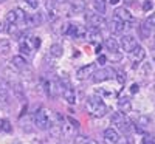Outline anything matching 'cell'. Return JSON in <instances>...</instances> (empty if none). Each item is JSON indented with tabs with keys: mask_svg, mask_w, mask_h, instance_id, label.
I'll list each match as a JSON object with an SVG mask.
<instances>
[{
	"mask_svg": "<svg viewBox=\"0 0 155 144\" xmlns=\"http://www.w3.org/2000/svg\"><path fill=\"white\" fill-rule=\"evenodd\" d=\"M101 48H102V45H98V47H96V50H95V51H96V53H98V54L101 53Z\"/></svg>",
	"mask_w": 155,
	"mask_h": 144,
	"instance_id": "ee69618b",
	"label": "cell"
},
{
	"mask_svg": "<svg viewBox=\"0 0 155 144\" xmlns=\"http://www.w3.org/2000/svg\"><path fill=\"white\" fill-rule=\"evenodd\" d=\"M2 2H6V0H0V3H2Z\"/></svg>",
	"mask_w": 155,
	"mask_h": 144,
	"instance_id": "681fc988",
	"label": "cell"
},
{
	"mask_svg": "<svg viewBox=\"0 0 155 144\" xmlns=\"http://www.w3.org/2000/svg\"><path fill=\"white\" fill-rule=\"evenodd\" d=\"M130 57H132V62H134V67L137 68V65H138L140 62L144 61V57H146V50L141 47V45H137V47L134 48V51L130 53Z\"/></svg>",
	"mask_w": 155,
	"mask_h": 144,
	"instance_id": "30bf717a",
	"label": "cell"
},
{
	"mask_svg": "<svg viewBox=\"0 0 155 144\" xmlns=\"http://www.w3.org/2000/svg\"><path fill=\"white\" fill-rule=\"evenodd\" d=\"M25 19H27V14H25V11L20 9V8L11 9V11L6 12V22L8 23H23Z\"/></svg>",
	"mask_w": 155,
	"mask_h": 144,
	"instance_id": "8992f818",
	"label": "cell"
},
{
	"mask_svg": "<svg viewBox=\"0 0 155 144\" xmlns=\"http://www.w3.org/2000/svg\"><path fill=\"white\" fill-rule=\"evenodd\" d=\"M88 144H99V142L95 141V139H88Z\"/></svg>",
	"mask_w": 155,
	"mask_h": 144,
	"instance_id": "f6af8a7d",
	"label": "cell"
},
{
	"mask_svg": "<svg viewBox=\"0 0 155 144\" xmlns=\"http://www.w3.org/2000/svg\"><path fill=\"white\" fill-rule=\"evenodd\" d=\"M50 56H53V57H61L62 54H64V48H62V45H59V44H53L50 47Z\"/></svg>",
	"mask_w": 155,
	"mask_h": 144,
	"instance_id": "603a6c76",
	"label": "cell"
},
{
	"mask_svg": "<svg viewBox=\"0 0 155 144\" xmlns=\"http://www.w3.org/2000/svg\"><path fill=\"white\" fill-rule=\"evenodd\" d=\"M110 123H112L113 126H116V129L123 130L124 133H129V132L132 130V123L129 121V119H126V116H124L121 112H115V113H112Z\"/></svg>",
	"mask_w": 155,
	"mask_h": 144,
	"instance_id": "3957f363",
	"label": "cell"
},
{
	"mask_svg": "<svg viewBox=\"0 0 155 144\" xmlns=\"http://www.w3.org/2000/svg\"><path fill=\"white\" fill-rule=\"evenodd\" d=\"M116 81H118V84H121V85H124L126 84V81H127V76H126V73L124 71H120V73H116Z\"/></svg>",
	"mask_w": 155,
	"mask_h": 144,
	"instance_id": "d6a6232c",
	"label": "cell"
},
{
	"mask_svg": "<svg viewBox=\"0 0 155 144\" xmlns=\"http://www.w3.org/2000/svg\"><path fill=\"white\" fill-rule=\"evenodd\" d=\"M137 45H138V44H137V39H135L132 34H124V36L121 37V47H123V50L126 51V53H132L134 48H135Z\"/></svg>",
	"mask_w": 155,
	"mask_h": 144,
	"instance_id": "ba28073f",
	"label": "cell"
},
{
	"mask_svg": "<svg viewBox=\"0 0 155 144\" xmlns=\"http://www.w3.org/2000/svg\"><path fill=\"white\" fill-rule=\"evenodd\" d=\"M153 57H155V50H153Z\"/></svg>",
	"mask_w": 155,
	"mask_h": 144,
	"instance_id": "f907efd6",
	"label": "cell"
},
{
	"mask_svg": "<svg viewBox=\"0 0 155 144\" xmlns=\"http://www.w3.org/2000/svg\"><path fill=\"white\" fill-rule=\"evenodd\" d=\"M138 91H140V85L138 84H132L130 85V93L135 95V93H138Z\"/></svg>",
	"mask_w": 155,
	"mask_h": 144,
	"instance_id": "60d3db41",
	"label": "cell"
},
{
	"mask_svg": "<svg viewBox=\"0 0 155 144\" xmlns=\"http://www.w3.org/2000/svg\"><path fill=\"white\" fill-rule=\"evenodd\" d=\"M85 19L90 23V27L98 28V30L99 28H104L106 25H107V20L104 19V16H102V14H99V12H87Z\"/></svg>",
	"mask_w": 155,
	"mask_h": 144,
	"instance_id": "5b68a950",
	"label": "cell"
},
{
	"mask_svg": "<svg viewBox=\"0 0 155 144\" xmlns=\"http://www.w3.org/2000/svg\"><path fill=\"white\" fill-rule=\"evenodd\" d=\"M102 136H104L106 144H116L118 142V138H120V133L115 127H109V129L104 130V135Z\"/></svg>",
	"mask_w": 155,
	"mask_h": 144,
	"instance_id": "8fae6325",
	"label": "cell"
},
{
	"mask_svg": "<svg viewBox=\"0 0 155 144\" xmlns=\"http://www.w3.org/2000/svg\"><path fill=\"white\" fill-rule=\"evenodd\" d=\"M118 2H120V0H110V3H112V5H116Z\"/></svg>",
	"mask_w": 155,
	"mask_h": 144,
	"instance_id": "bcb514c9",
	"label": "cell"
},
{
	"mask_svg": "<svg viewBox=\"0 0 155 144\" xmlns=\"http://www.w3.org/2000/svg\"><path fill=\"white\" fill-rule=\"evenodd\" d=\"M2 31H6V27H5V23L0 22V33H2Z\"/></svg>",
	"mask_w": 155,
	"mask_h": 144,
	"instance_id": "7bdbcfd3",
	"label": "cell"
},
{
	"mask_svg": "<svg viewBox=\"0 0 155 144\" xmlns=\"http://www.w3.org/2000/svg\"><path fill=\"white\" fill-rule=\"evenodd\" d=\"M28 42H30V45L33 47V50H37L39 47H41V39H39V37H36V36H31V37H28Z\"/></svg>",
	"mask_w": 155,
	"mask_h": 144,
	"instance_id": "1f68e13d",
	"label": "cell"
},
{
	"mask_svg": "<svg viewBox=\"0 0 155 144\" xmlns=\"http://www.w3.org/2000/svg\"><path fill=\"white\" fill-rule=\"evenodd\" d=\"M149 124H150V118L149 116H146V115H140L138 118H137V123H135V126H134V129L137 130L138 133H146V129L149 127Z\"/></svg>",
	"mask_w": 155,
	"mask_h": 144,
	"instance_id": "9c48e42d",
	"label": "cell"
},
{
	"mask_svg": "<svg viewBox=\"0 0 155 144\" xmlns=\"http://www.w3.org/2000/svg\"><path fill=\"white\" fill-rule=\"evenodd\" d=\"M11 65H12V67H16L17 70H25V68L28 67V61H27V57H25V56L17 54V56H12Z\"/></svg>",
	"mask_w": 155,
	"mask_h": 144,
	"instance_id": "4fadbf2b",
	"label": "cell"
},
{
	"mask_svg": "<svg viewBox=\"0 0 155 144\" xmlns=\"http://www.w3.org/2000/svg\"><path fill=\"white\" fill-rule=\"evenodd\" d=\"M132 110V102L129 98H120L118 99V112H121L123 115H127L129 112Z\"/></svg>",
	"mask_w": 155,
	"mask_h": 144,
	"instance_id": "5bb4252c",
	"label": "cell"
},
{
	"mask_svg": "<svg viewBox=\"0 0 155 144\" xmlns=\"http://www.w3.org/2000/svg\"><path fill=\"white\" fill-rule=\"evenodd\" d=\"M144 25H146V27L147 28H155V12H153V14H149L147 17H146V20H144Z\"/></svg>",
	"mask_w": 155,
	"mask_h": 144,
	"instance_id": "4dcf8cb0",
	"label": "cell"
},
{
	"mask_svg": "<svg viewBox=\"0 0 155 144\" xmlns=\"http://www.w3.org/2000/svg\"><path fill=\"white\" fill-rule=\"evenodd\" d=\"M85 31H87V27H82L81 23H70L67 36H70L73 39H82V37H85Z\"/></svg>",
	"mask_w": 155,
	"mask_h": 144,
	"instance_id": "52a82bcc",
	"label": "cell"
},
{
	"mask_svg": "<svg viewBox=\"0 0 155 144\" xmlns=\"http://www.w3.org/2000/svg\"><path fill=\"white\" fill-rule=\"evenodd\" d=\"M0 130H3V132H11L12 130V126L8 119H0Z\"/></svg>",
	"mask_w": 155,
	"mask_h": 144,
	"instance_id": "f546056e",
	"label": "cell"
},
{
	"mask_svg": "<svg viewBox=\"0 0 155 144\" xmlns=\"http://www.w3.org/2000/svg\"><path fill=\"white\" fill-rule=\"evenodd\" d=\"M12 91H14V95H16L20 101L25 99V91H23V87H22L20 84H14V85H12Z\"/></svg>",
	"mask_w": 155,
	"mask_h": 144,
	"instance_id": "4316f807",
	"label": "cell"
},
{
	"mask_svg": "<svg viewBox=\"0 0 155 144\" xmlns=\"http://www.w3.org/2000/svg\"><path fill=\"white\" fill-rule=\"evenodd\" d=\"M33 123L37 129H41V130H48L50 124H51V113L48 109L45 107H41V109H37L34 116H33Z\"/></svg>",
	"mask_w": 155,
	"mask_h": 144,
	"instance_id": "7a4b0ae2",
	"label": "cell"
},
{
	"mask_svg": "<svg viewBox=\"0 0 155 144\" xmlns=\"http://www.w3.org/2000/svg\"><path fill=\"white\" fill-rule=\"evenodd\" d=\"M62 132H64V136H74V133L78 132V129H74L73 124L65 119L64 124H62Z\"/></svg>",
	"mask_w": 155,
	"mask_h": 144,
	"instance_id": "7402d4cb",
	"label": "cell"
},
{
	"mask_svg": "<svg viewBox=\"0 0 155 144\" xmlns=\"http://www.w3.org/2000/svg\"><path fill=\"white\" fill-rule=\"evenodd\" d=\"M85 106H87L88 113L92 116H95V118H102L107 113V106L98 96H90L85 102Z\"/></svg>",
	"mask_w": 155,
	"mask_h": 144,
	"instance_id": "6da1fadb",
	"label": "cell"
},
{
	"mask_svg": "<svg viewBox=\"0 0 155 144\" xmlns=\"http://www.w3.org/2000/svg\"><path fill=\"white\" fill-rule=\"evenodd\" d=\"M8 90V82H5L3 79H0V91H6Z\"/></svg>",
	"mask_w": 155,
	"mask_h": 144,
	"instance_id": "b9f144b4",
	"label": "cell"
},
{
	"mask_svg": "<svg viewBox=\"0 0 155 144\" xmlns=\"http://www.w3.org/2000/svg\"><path fill=\"white\" fill-rule=\"evenodd\" d=\"M124 2H126V3H132V2H134V0H124Z\"/></svg>",
	"mask_w": 155,
	"mask_h": 144,
	"instance_id": "c3c4849f",
	"label": "cell"
},
{
	"mask_svg": "<svg viewBox=\"0 0 155 144\" xmlns=\"http://www.w3.org/2000/svg\"><path fill=\"white\" fill-rule=\"evenodd\" d=\"M23 2L33 9H37V6H39V0H23Z\"/></svg>",
	"mask_w": 155,
	"mask_h": 144,
	"instance_id": "d590c367",
	"label": "cell"
},
{
	"mask_svg": "<svg viewBox=\"0 0 155 144\" xmlns=\"http://www.w3.org/2000/svg\"><path fill=\"white\" fill-rule=\"evenodd\" d=\"M152 70H153L152 64H150V62H144L143 67H141V74H143V76H149V74L152 73Z\"/></svg>",
	"mask_w": 155,
	"mask_h": 144,
	"instance_id": "f1b7e54d",
	"label": "cell"
},
{
	"mask_svg": "<svg viewBox=\"0 0 155 144\" xmlns=\"http://www.w3.org/2000/svg\"><path fill=\"white\" fill-rule=\"evenodd\" d=\"M93 8H95V12L104 14L106 12V0H93Z\"/></svg>",
	"mask_w": 155,
	"mask_h": 144,
	"instance_id": "d4e9b609",
	"label": "cell"
},
{
	"mask_svg": "<svg viewBox=\"0 0 155 144\" xmlns=\"http://www.w3.org/2000/svg\"><path fill=\"white\" fill-rule=\"evenodd\" d=\"M62 96L68 104H76V93L74 90L70 87V85H65L64 87V91H62Z\"/></svg>",
	"mask_w": 155,
	"mask_h": 144,
	"instance_id": "2e32d148",
	"label": "cell"
},
{
	"mask_svg": "<svg viewBox=\"0 0 155 144\" xmlns=\"http://www.w3.org/2000/svg\"><path fill=\"white\" fill-rule=\"evenodd\" d=\"M116 76V71L110 67H102L99 70H96L93 74H92V81L95 84H99V82H104V81H109L112 77Z\"/></svg>",
	"mask_w": 155,
	"mask_h": 144,
	"instance_id": "277c9868",
	"label": "cell"
},
{
	"mask_svg": "<svg viewBox=\"0 0 155 144\" xmlns=\"http://www.w3.org/2000/svg\"><path fill=\"white\" fill-rule=\"evenodd\" d=\"M138 33H140L141 39H147L150 36V28H147L146 25L143 23V25H140V27H138Z\"/></svg>",
	"mask_w": 155,
	"mask_h": 144,
	"instance_id": "83f0119b",
	"label": "cell"
},
{
	"mask_svg": "<svg viewBox=\"0 0 155 144\" xmlns=\"http://www.w3.org/2000/svg\"><path fill=\"white\" fill-rule=\"evenodd\" d=\"M104 47L110 51V53H118L120 51V42L115 37H107L104 41Z\"/></svg>",
	"mask_w": 155,
	"mask_h": 144,
	"instance_id": "e0dca14e",
	"label": "cell"
},
{
	"mask_svg": "<svg viewBox=\"0 0 155 144\" xmlns=\"http://www.w3.org/2000/svg\"><path fill=\"white\" fill-rule=\"evenodd\" d=\"M6 33L12 37H19L20 36V28L17 23H8L6 25Z\"/></svg>",
	"mask_w": 155,
	"mask_h": 144,
	"instance_id": "cb8c5ba5",
	"label": "cell"
},
{
	"mask_svg": "<svg viewBox=\"0 0 155 144\" xmlns=\"http://www.w3.org/2000/svg\"><path fill=\"white\" fill-rule=\"evenodd\" d=\"M9 51H11V42L6 41V39H2V41H0V54L5 56Z\"/></svg>",
	"mask_w": 155,
	"mask_h": 144,
	"instance_id": "484cf974",
	"label": "cell"
},
{
	"mask_svg": "<svg viewBox=\"0 0 155 144\" xmlns=\"http://www.w3.org/2000/svg\"><path fill=\"white\" fill-rule=\"evenodd\" d=\"M95 71H96V64H88V65H85V67H82L76 71V77L78 79H85V77L92 76Z\"/></svg>",
	"mask_w": 155,
	"mask_h": 144,
	"instance_id": "7c38bea8",
	"label": "cell"
},
{
	"mask_svg": "<svg viewBox=\"0 0 155 144\" xmlns=\"http://www.w3.org/2000/svg\"><path fill=\"white\" fill-rule=\"evenodd\" d=\"M113 16L118 17V19H121L123 22H127V20H132V19H134L132 14L129 12V9H126V8H116Z\"/></svg>",
	"mask_w": 155,
	"mask_h": 144,
	"instance_id": "d6986e66",
	"label": "cell"
},
{
	"mask_svg": "<svg viewBox=\"0 0 155 144\" xmlns=\"http://www.w3.org/2000/svg\"><path fill=\"white\" fill-rule=\"evenodd\" d=\"M153 141H155V138H152L150 135H146L144 133L143 139H141V144H153Z\"/></svg>",
	"mask_w": 155,
	"mask_h": 144,
	"instance_id": "e575fe53",
	"label": "cell"
},
{
	"mask_svg": "<svg viewBox=\"0 0 155 144\" xmlns=\"http://www.w3.org/2000/svg\"><path fill=\"white\" fill-rule=\"evenodd\" d=\"M116 144H130V138H129V136H120Z\"/></svg>",
	"mask_w": 155,
	"mask_h": 144,
	"instance_id": "f35d334b",
	"label": "cell"
},
{
	"mask_svg": "<svg viewBox=\"0 0 155 144\" xmlns=\"http://www.w3.org/2000/svg\"><path fill=\"white\" fill-rule=\"evenodd\" d=\"M152 8H153V3L150 2V0H144V3H143V11H144V12H149Z\"/></svg>",
	"mask_w": 155,
	"mask_h": 144,
	"instance_id": "836d02e7",
	"label": "cell"
},
{
	"mask_svg": "<svg viewBox=\"0 0 155 144\" xmlns=\"http://www.w3.org/2000/svg\"><path fill=\"white\" fill-rule=\"evenodd\" d=\"M110 28H112V31L113 33H123L124 31V22L121 20V19H118V17H112V20H110Z\"/></svg>",
	"mask_w": 155,
	"mask_h": 144,
	"instance_id": "ffe728a7",
	"label": "cell"
},
{
	"mask_svg": "<svg viewBox=\"0 0 155 144\" xmlns=\"http://www.w3.org/2000/svg\"><path fill=\"white\" fill-rule=\"evenodd\" d=\"M70 11L73 14H81L85 11V2L84 0H71L70 2Z\"/></svg>",
	"mask_w": 155,
	"mask_h": 144,
	"instance_id": "9a60e30c",
	"label": "cell"
},
{
	"mask_svg": "<svg viewBox=\"0 0 155 144\" xmlns=\"http://www.w3.org/2000/svg\"><path fill=\"white\" fill-rule=\"evenodd\" d=\"M65 119H67V121H70V123L73 124V127H74V129H78V130H79V123H78L76 119H73V118H71V116H67V118H65Z\"/></svg>",
	"mask_w": 155,
	"mask_h": 144,
	"instance_id": "ab89813d",
	"label": "cell"
},
{
	"mask_svg": "<svg viewBox=\"0 0 155 144\" xmlns=\"http://www.w3.org/2000/svg\"><path fill=\"white\" fill-rule=\"evenodd\" d=\"M19 47H20V53H22V54H25V56H33V54H34V50H33V47H31L30 42H28V37H27V39H22L20 44H19Z\"/></svg>",
	"mask_w": 155,
	"mask_h": 144,
	"instance_id": "ac0fdd59",
	"label": "cell"
},
{
	"mask_svg": "<svg viewBox=\"0 0 155 144\" xmlns=\"http://www.w3.org/2000/svg\"><path fill=\"white\" fill-rule=\"evenodd\" d=\"M56 2H58V3H65L67 0H56Z\"/></svg>",
	"mask_w": 155,
	"mask_h": 144,
	"instance_id": "7dc6e473",
	"label": "cell"
},
{
	"mask_svg": "<svg viewBox=\"0 0 155 144\" xmlns=\"http://www.w3.org/2000/svg\"><path fill=\"white\" fill-rule=\"evenodd\" d=\"M48 132L53 138H61L64 135L62 132V124H58V123H51L50 127H48Z\"/></svg>",
	"mask_w": 155,
	"mask_h": 144,
	"instance_id": "44dd1931",
	"label": "cell"
},
{
	"mask_svg": "<svg viewBox=\"0 0 155 144\" xmlns=\"http://www.w3.org/2000/svg\"><path fill=\"white\" fill-rule=\"evenodd\" d=\"M106 64H107V57H106L104 54H99V57H98V65H101V67H104Z\"/></svg>",
	"mask_w": 155,
	"mask_h": 144,
	"instance_id": "74e56055",
	"label": "cell"
},
{
	"mask_svg": "<svg viewBox=\"0 0 155 144\" xmlns=\"http://www.w3.org/2000/svg\"><path fill=\"white\" fill-rule=\"evenodd\" d=\"M74 144H88V139H87V136H76L74 138Z\"/></svg>",
	"mask_w": 155,
	"mask_h": 144,
	"instance_id": "8d00e7d4",
	"label": "cell"
}]
</instances>
